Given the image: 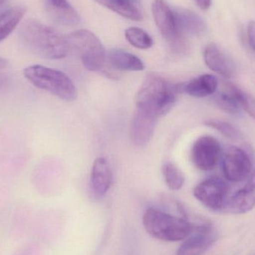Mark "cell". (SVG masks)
I'll return each instance as SVG.
<instances>
[{
	"label": "cell",
	"instance_id": "1",
	"mask_svg": "<svg viewBox=\"0 0 255 255\" xmlns=\"http://www.w3.org/2000/svg\"><path fill=\"white\" fill-rule=\"evenodd\" d=\"M18 35L30 52L46 59H62L70 51L67 37L34 19L24 21L19 27Z\"/></svg>",
	"mask_w": 255,
	"mask_h": 255
},
{
	"label": "cell",
	"instance_id": "2",
	"mask_svg": "<svg viewBox=\"0 0 255 255\" xmlns=\"http://www.w3.org/2000/svg\"><path fill=\"white\" fill-rule=\"evenodd\" d=\"M181 87L175 85L154 73L144 78L136 96V109L153 115L163 116L170 111L176 101Z\"/></svg>",
	"mask_w": 255,
	"mask_h": 255
},
{
	"label": "cell",
	"instance_id": "3",
	"mask_svg": "<svg viewBox=\"0 0 255 255\" xmlns=\"http://www.w3.org/2000/svg\"><path fill=\"white\" fill-rule=\"evenodd\" d=\"M25 79L35 88L46 91L67 102L78 97L76 85L67 75L59 70L40 64L29 66L23 70Z\"/></svg>",
	"mask_w": 255,
	"mask_h": 255
},
{
	"label": "cell",
	"instance_id": "4",
	"mask_svg": "<svg viewBox=\"0 0 255 255\" xmlns=\"http://www.w3.org/2000/svg\"><path fill=\"white\" fill-rule=\"evenodd\" d=\"M142 223L150 236L166 242L186 239L193 229L191 223L184 217H175L154 208H149L144 213Z\"/></svg>",
	"mask_w": 255,
	"mask_h": 255
},
{
	"label": "cell",
	"instance_id": "5",
	"mask_svg": "<svg viewBox=\"0 0 255 255\" xmlns=\"http://www.w3.org/2000/svg\"><path fill=\"white\" fill-rule=\"evenodd\" d=\"M69 48L79 55L84 67L99 71L104 67L106 50L100 39L88 30H78L67 36Z\"/></svg>",
	"mask_w": 255,
	"mask_h": 255
},
{
	"label": "cell",
	"instance_id": "6",
	"mask_svg": "<svg viewBox=\"0 0 255 255\" xmlns=\"http://www.w3.org/2000/svg\"><path fill=\"white\" fill-rule=\"evenodd\" d=\"M151 10L156 25L171 49L175 52H184L187 47L185 39L178 28L175 10L165 0H153Z\"/></svg>",
	"mask_w": 255,
	"mask_h": 255
},
{
	"label": "cell",
	"instance_id": "7",
	"mask_svg": "<svg viewBox=\"0 0 255 255\" xmlns=\"http://www.w3.org/2000/svg\"><path fill=\"white\" fill-rule=\"evenodd\" d=\"M197 200L215 211H225L229 198V187L221 178L211 177L198 184L193 190Z\"/></svg>",
	"mask_w": 255,
	"mask_h": 255
},
{
	"label": "cell",
	"instance_id": "8",
	"mask_svg": "<svg viewBox=\"0 0 255 255\" xmlns=\"http://www.w3.org/2000/svg\"><path fill=\"white\" fill-rule=\"evenodd\" d=\"M222 148L218 139L212 136L198 138L191 148V160L199 170H212L220 161Z\"/></svg>",
	"mask_w": 255,
	"mask_h": 255
},
{
	"label": "cell",
	"instance_id": "9",
	"mask_svg": "<svg viewBox=\"0 0 255 255\" xmlns=\"http://www.w3.org/2000/svg\"><path fill=\"white\" fill-rule=\"evenodd\" d=\"M223 172L228 181L241 182L250 176L253 169L249 154L238 146H230L223 157Z\"/></svg>",
	"mask_w": 255,
	"mask_h": 255
},
{
	"label": "cell",
	"instance_id": "10",
	"mask_svg": "<svg viewBox=\"0 0 255 255\" xmlns=\"http://www.w3.org/2000/svg\"><path fill=\"white\" fill-rule=\"evenodd\" d=\"M217 233L210 224H202L193 229L181 244L176 255H202L217 240Z\"/></svg>",
	"mask_w": 255,
	"mask_h": 255
},
{
	"label": "cell",
	"instance_id": "11",
	"mask_svg": "<svg viewBox=\"0 0 255 255\" xmlns=\"http://www.w3.org/2000/svg\"><path fill=\"white\" fill-rule=\"evenodd\" d=\"M204 61L210 70L225 79H232L235 76L236 67L235 63L215 43H209L205 48Z\"/></svg>",
	"mask_w": 255,
	"mask_h": 255
},
{
	"label": "cell",
	"instance_id": "12",
	"mask_svg": "<svg viewBox=\"0 0 255 255\" xmlns=\"http://www.w3.org/2000/svg\"><path fill=\"white\" fill-rule=\"evenodd\" d=\"M157 119L153 115L136 109L130 125L132 142L137 146L147 145L154 134Z\"/></svg>",
	"mask_w": 255,
	"mask_h": 255
},
{
	"label": "cell",
	"instance_id": "13",
	"mask_svg": "<svg viewBox=\"0 0 255 255\" xmlns=\"http://www.w3.org/2000/svg\"><path fill=\"white\" fill-rule=\"evenodd\" d=\"M255 207V166L248 182L229 198L225 211L231 214H245Z\"/></svg>",
	"mask_w": 255,
	"mask_h": 255
},
{
	"label": "cell",
	"instance_id": "14",
	"mask_svg": "<svg viewBox=\"0 0 255 255\" xmlns=\"http://www.w3.org/2000/svg\"><path fill=\"white\" fill-rule=\"evenodd\" d=\"M45 9L54 22L66 26H75L80 16L68 0H43Z\"/></svg>",
	"mask_w": 255,
	"mask_h": 255
},
{
	"label": "cell",
	"instance_id": "15",
	"mask_svg": "<svg viewBox=\"0 0 255 255\" xmlns=\"http://www.w3.org/2000/svg\"><path fill=\"white\" fill-rule=\"evenodd\" d=\"M113 180L110 165L104 157L96 159L91 171V186L96 195L103 196L107 193Z\"/></svg>",
	"mask_w": 255,
	"mask_h": 255
},
{
	"label": "cell",
	"instance_id": "16",
	"mask_svg": "<svg viewBox=\"0 0 255 255\" xmlns=\"http://www.w3.org/2000/svg\"><path fill=\"white\" fill-rule=\"evenodd\" d=\"M175 14L178 28L184 35L190 34L199 36L206 32V23L194 11L187 9H179L175 10Z\"/></svg>",
	"mask_w": 255,
	"mask_h": 255
},
{
	"label": "cell",
	"instance_id": "17",
	"mask_svg": "<svg viewBox=\"0 0 255 255\" xmlns=\"http://www.w3.org/2000/svg\"><path fill=\"white\" fill-rule=\"evenodd\" d=\"M218 87V79L215 76L204 74L192 79L181 88L195 98H205L215 94Z\"/></svg>",
	"mask_w": 255,
	"mask_h": 255
},
{
	"label": "cell",
	"instance_id": "18",
	"mask_svg": "<svg viewBox=\"0 0 255 255\" xmlns=\"http://www.w3.org/2000/svg\"><path fill=\"white\" fill-rule=\"evenodd\" d=\"M241 90L231 82H223L221 91L214 99L216 105L226 113L239 115L242 110L238 101Z\"/></svg>",
	"mask_w": 255,
	"mask_h": 255
},
{
	"label": "cell",
	"instance_id": "19",
	"mask_svg": "<svg viewBox=\"0 0 255 255\" xmlns=\"http://www.w3.org/2000/svg\"><path fill=\"white\" fill-rule=\"evenodd\" d=\"M108 61L111 67L120 71H141L145 68L143 62L137 56L123 49L111 51Z\"/></svg>",
	"mask_w": 255,
	"mask_h": 255
},
{
	"label": "cell",
	"instance_id": "20",
	"mask_svg": "<svg viewBox=\"0 0 255 255\" xmlns=\"http://www.w3.org/2000/svg\"><path fill=\"white\" fill-rule=\"evenodd\" d=\"M97 3L113 10L115 13L131 19L139 21L142 18L138 0H95Z\"/></svg>",
	"mask_w": 255,
	"mask_h": 255
},
{
	"label": "cell",
	"instance_id": "21",
	"mask_svg": "<svg viewBox=\"0 0 255 255\" xmlns=\"http://www.w3.org/2000/svg\"><path fill=\"white\" fill-rule=\"evenodd\" d=\"M23 5L10 7L0 13V42L5 40L19 25L26 13Z\"/></svg>",
	"mask_w": 255,
	"mask_h": 255
},
{
	"label": "cell",
	"instance_id": "22",
	"mask_svg": "<svg viewBox=\"0 0 255 255\" xmlns=\"http://www.w3.org/2000/svg\"><path fill=\"white\" fill-rule=\"evenodd\" d=\"M163 175L165 182L172 190H178L184 185L185 178L181 169L174 164L168 162L163 166Z\"/></svg>",
	"mask_w": 255,
	"mask_h": 255
},
{
	"label": "cell",
	"instance_id": "23",
	"mask_svg": "<svg viewBox=\"0 0 255 255\" xmlns=\"http://www.w3.org/2000/svg\"><path fill=\"white\" fill-rule=\"evenodd\" d=\"M125 36L128 43L137 49H148L152 46V38L148 33L138 27L127 28Z\"/></svg>",
	"mask_w": 255,
	"mask_h": 255
},
{
	"label": "cell",
	"instance_id": "24",
	"mask_svg": "<svg viewBox=\"0 0 255 255\" xmlns=\"http://www.w3.org/2000/svg\"><path fill=\"white\" fill-rule=\"evenodd\" d=\"M205 125L215 129L231 140L238 141L242 138L240 130L230 123L219 120H209L205 121Z\"/></svg>",
	"mask_w": 255,
	"mask_h": 255
},
{
	"label": "cell",
	"instance_id": "25",
	"mask_svg": "<svg viewBox=\"0 0 255 255\" xmlns=\"http://www.w3.org/2000/svg\"><path fill=\"white\" fill-rule=\"evenodd\" d=\"M238 100H239L241 109L247 112L249 116L251 117L255 121V99L254 97L250 94H247L243 90H241Z\"/></svg>",
	"mask_w": 255,
	"mask_h": 255
},
{
	"label": "cell",
	"instance_id": "26",
	"mask_svg": "<svg viewBox=\"0 0 255 255\" xmlns=\"http://www.w3.org/2000/svg\"><path fill=\"white\" fill-rule=\"evenodd\" d=\"M247 36L249 43L255 52V21H252L249 23L247 27Z\"/></svg>",
	"mask_w": 255,
	"mask_h": 255
},
{
	"label": "cell",
	"instance_id": "27",
	"mask_svg": "<svg viewBox=\"0 0 255 255\" xmlns=\"http://www.w3.org/2000/svg\"><path fill=\"white\" fill-rule=\"evenodd\" d=\"M195 1L202 10H208L212 4V0H195Z\"/></svg>",
	"mask_w": 255,
	"mask_h": 255
},
{
	"label": "cell",
	"instance_id": "28",
	"mask_svg": "<svg viewBox=\"0 0 255 255\" xmlns=\"http://www.w3.org/2000/svg\"><path fill=\"white\" fill-rule=\"evenodd\" d=\"M9 63L7 60L4 58H0V69L5 68L8 66Z\"/></svg>",
	"mask_w": 255,
	"mask_h": 255
},
{
	"label": "cell",
	"instance_id": "29",
	"mask_svg": "<svg viewBox=\"0 0 255 255\" xmlns=\"http://www.w3.org/2000/svg\"><path fill=\"white\" fill-rule=\"evenodd\" d=\"M7 1H8V0H0V3H4Z\"/></svg>",
	"mask_w": 255,
	"mask_h": 255
}]
</instances>
